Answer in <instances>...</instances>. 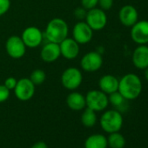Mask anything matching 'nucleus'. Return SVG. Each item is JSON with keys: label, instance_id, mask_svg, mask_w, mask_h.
Listing matches in <instances>:
<instances>
[{"label": "nucleus", "instance_id": "nucleus-1", "mask_svg": "<svg viewBox=\"0 0 148 148\" xmlns=\"http://www.w3.org/2000/svg\"><path fill=\"white\" fill-rule=\"evenodd\" d=\"M142 88L140 78L134 73H127L119 79L118 92L126 100H134L140 95Z\"/></svg>", "mask_w": 148, "mask_h": 148}, {"label": "nucleus", "instance_id": "nucleus-2", "mask_svg": "<svg viewBox=\"0 0 148 148\" xmlns=\"http://www.w3.org/2000/svg\"><path fill=\"white\" fill-rule=\"evenodd\" d=\"M69 35V26L65 20L55 18L50 20L45 27L44 38L48 42L59 44Z\"/></svg>", "mask_w": 148, "mask_h": 148}, {"label": "nucleus", "instance_id": "nucleus-3", "mask_svg": "<svg viewBox=\"0 0 148 148\" xmlns=\"http://www.w3.org/2000/svg\"><path fill=\"white\" fill-rule=\"evenodd\" d=\"M100 126L108 133L119 132L123 125V117L118 110L106 111L100 117Z\"/></svg>", "mask_w": 148, "mask_h": 148}, {"label": "nucleus", "instance_id": "nucleus-4", "mask_svg": "<svg viewBox=\"0 0 148 148\" xmlns=\"http://www.w3.org/2000/svg\"><path fill=\"white\" fill-rule=\"evenodd\" d=\"M60 80L62 86L65 89L69 91H75L81 86L83 82L82 71L77 67H68L63 71Z\"/></svg>", "mask_w": 148, "mask_h": 148}, {"label": "nucleus", "instance_id": "nucleus-5", "mask_svg": "<svg viewBox=\"0 0 148 148\" xmlns=\"http://www.w3.org/2000/svg\"><path fill=\"white\" fill-rule=\"evenodd\" d=\"M85 97L86 107L93 110L96 112L104 111L109 105L108 95L100 90H91Z\"/></svg>", "mask_w": 148, "mask_h": 148}, {"label": "nucleus", "instance_id": "nucleus-6", "mask_svg": "<svg viewBox=\"0 0 148 148\" xmlns=\"http://www.w3.org/2000/svg\"><path fill=\"white\" fill-rule=\"evenodd\" d=\"M85 20L93 32L101 31L107 25V16L106 12L98 7L87 11Z\"/></svg>", "mask_w": 148, "mask_h": 148}, {"label": "nucleus", "instance_id": "nucleus-7", "mask_svg": "<svg viewBox=\"0 0 148 148\" xmlns=\"http://www.w3.org/2000/svg\"><path fill=\"white\" fill-rule=\"evenodd\" d=\"M26 48L20 36L12 35L9 37L5 42V51L13 59L22 58L26 52Z\"/></svg>", "mask_w": 148, "mask_h": 148}, {"label": "nucleus", "instance_id": "nucleus-8", "mask_svg": "<svg viewBox=\"0 0 148 148\" xmlns=\"http://www.w3.org/2000/svg\"><path fill=\"white\" fill-rule=\"evenodd\" d=\"M13 91L16 98L18 100L25 102L33 98L36 91V86L30 80L29 78H22L18 80Z\"/></svg>", "mask_w": 148, "mask_h": 148}, {"label": "nucleus", "instance_id": "nucleus-9", "mask_svg": "<svg viewBox=\"0 0 148 148\" xmlns=\"http://www.w3.org/2000/svg\"><path fill=\"white\" fill-rule=\"evenodd\" d=\"M22 40L27 48H37L44 41V33L42 31L36 26H28L26 27L20 36Z\"/></svg>", "mask_w": 148, "mask_h": 148}, {"label": "nucleus", "instance_id": "nucleus-10", "mask_svg": "<svg viewBox=\"0 0 148 148\" xmlns=\"http://www.w3.org/2000/svg\"><path fill=\"white\" fill-rule=\"evenodd\" d=\"M93 31L86 21H79L72 28V38L79 45H86L91 42Z\"/></svg>", "mask_w": 148, "mask_h": 148}, {"label": "nucleus", "instance_id": "nucleus-11", "mask_svg": "<svg viewBox=\"0 0 148 148\" xmlns=\"http://www.w3.org/2000/svg\"><path fill=\"white\" fill-rule=\"evenodd\" d=\"M103 65L102 55L98 51H89L80 59L81 69L86 72H95Z\"/></svg>", "mask_w": 148, "mask_h": 148}, {"label": "nucleus", "instance_id": "nucleus-12", "mask_svg": "<svg viewBox=\"0 0 148 148\" xmlns=\"http://www.w3.org/2000/svg\"><path fill=\"white\" fill-rule=\"evenodd\" d=\"M61 56L65 59L73 60L78 58L80 52V45L78 44L72 38L67 37L59 44Z\"/></svg>", "mask_w": 148, "mask_h": 148}, {"label": "nucleus", "instance_id": "nucleus-13", "mask_svg": "<svg viewBox=\"0 0 148 148\" xmlns=\"http://www.w3.org/2000/svg\"><path fill=\"white\" fill-rule=\"evenodd\" d=\"M131 38L137 45H147L148 44V21L141 20L138 21L132 26Z\"/></svg>", "mask_w": 148, "mask_h": 148}, {"label": "nucleus", "instance_id": "nucleus-14", "mask_svg": "<svg viewBox=\"0 0 148 148\" xmlns=\"http://www.w3.org/2000/svg\"><path fill=\"white\" fill-rule=\"evenodd\" d=\"M119 18L120 23L126 27H132L138 20V13L137 9L131 5H126L121 7L119 12Z\"/></svg>", "mask_w": 148, "mask_h": 148}, {"label": "nucleus", "instance_id": "nucleus-15", "mask_svg": "<svg viewBox=\"0 0 148 148\" xmlns=\"http://www.w3.org/2000/svg\"><path fill=\"white\" fill-rule=\"evenodd\" d=\"M61 56L59 45L52 42H48L44 45L40 51V58L45 63H53Z\"/></svg>", "mask_w": 148, "mask_h": 148}, {"label": "nucleus", "instance_id": "nucleus-16", "mask_svg": "<svg viewBox=\"0 0 148 148\" xmlns=\"http://www.w3.org/2000/svg\"><path fill=\"white\" fill-rule=\"evenodd\" d=\"M132 64L140 70L148 67V46L146 45H139L132 53Z\"/></svg>", "mask_w": 148, "mask_h": 148}, {"label": "nucleus", "instance_id": "nucleus-17", "mask_svg": "<svg viewBox=\"0 0 148 148\" xmlns=\"http://www.w3.org/2000/svg\"><path fill=\"white\" fill-rule=\"evenodd\" d=\"M119 79H118L115 76L112 75V74L103 75L99 80V90L107 95L114 92H117L119 88Z\"/></svg>", "mask_w": 148, "mask_h": 148}, {"label": "nucleus", "instance_id": "nucleus-18", "mask_svg": "<svg viewBox=\"0 0 148 148\" xmlns=\"http://www.w3.org/2000/svg\"><path fill=\"white\" fill-rule=\"evenodd\" d=\"M66 105L72 111H83L86 107V97L79 92H71L66 97Z\"/></svg>", "mask_w": 148, "mask_h": 148}, {"label": "nucleus", "instance_id": "nucleus-19", "mask_svg": "<svg viewBox=\"0 0 148 148\" xmlns=\"http://www.w3.org/2000/svg\"><path fill=\"white\" fill-rule=\"evenodd\" d=\"M85 148H107V138L103 134H92L85 141Z\"/></svg>", "mask_w": 148, "mask_h": 148}, {"label": "nucleus", "instance_id": "nucleus-20", "mask_svg": "<svg viewBox=\"0 0 148 148\" xmlns=\"http://www.w3.org/2000/svg\"><path fill=\"white\" fill-rule=\"evenodd\" d=\"M81 123L86 127H92L97 123V114L93 110L86 107L81 114Z\"/></svg>", "mask_w": 148, "mask_h": 148}, {"label": "nucleus", "instance_id": "nucleus-21", "mask_svg": "<svg viewBox=\"0 0 148 148\" xmlns=\"http://www.w3.org/2000/svg\"><path fill=\"white\" fill-rule=\"evenodd\" d=\"M107 144L111 148H124L125 145V139L121 133L116 132L110 133L107 138Z\"/></svg>", "mask_w": 148, "mask_h": 148}, {"label": "nucleus", "instance_id": "nucleus-22", "mask_svg": "<svg viewBox=\"0 0 148 148\" xmlns=\"http://www.w3.org/2000/svg\"><path fill=\"white\" fill-rule=\"evenodd\" d=\"M29 79L35 85V86H40L45 81L46 74H45V71H43L42 69H35L32 71Z\"/></svg>", "mask_w": 148, "mask_h": 148}, {"label": "nucleus", "instance_id": "nucleus-23", "mask_svg": "<svg viewBox=\"0 0 148 148\" xmlns=\"http://www.w3.org/2000/svg\"><path fill=\"white\" fill-rule=\"evenodd\" d=\"M108 100H109V104H111L112 106L119 109L118 111H119V109L123 107V106L125 104V101H126V99L118 91L109 94Z\"/></svg>", "mask_w": 148, "mask_h": 148}, {"label": "nucleus", "instance_id": "nucleus-24", "mask_svg": "<svg viewBox=\"0 0 148 148\" xmlns=\"http://www.w3.org/2000/svg\"><path fill=\"white\" fill-rule=\"evenodd\" d=\"M86 13H87V11L85 8H83L82 6L77 7L73 12L74 18H75L76 19H78L79 21H84L86 19Z\"/></svg>", "mask_w": 148, "mask_h": 148}, {"label": "nucleus", "instance_id": "nucleus-25", "mask_svg": "<svg viewBox=\"0 0 148 148\" xmlns=\"http://www.w3.org/2000/svg\"><path fill=\"white\" fill-rule=\"evenodd\" d=\"M11 8V0H0V17L8 12Z\"/></svg>", "mask_w": 148, "mask_h": 148}, {"label": "nucleus", "instance_id": "nucleus-26", "mask_svg": "<svg viewBox=\"0 0 148 148\" xmlns=\"http://www.w3.org/2000/svg\"><path fill=\"white\" fill-rule=\"evenodd\" d=\"M80 1H81V6L85 8L86 11L97 7L99 3V0H80Z\"/></svg>", "mask_w": 148, "mask_h": 148}, {"label": "nucleus", "instance_id": "nucleus-27", "mask_svg": "<svg viewBox=\"0 0 148 148\" xmlns=\"http://www.w3.org/2000/svg\"><path fill=\"white\" fill-rule=\"evenodd\" d=\"M11 91L8 90L4 85H0V103H4L10 98Z\"/></svg>", "mask_w": 148, "mask_h": 148}, {"label": "nucleus", "instance_id": "nucleus-28", "mask_svg": "<svg viewBox=\"0 0 148 148\" xmlns=\"http://www.w3.org/2000/svg\"><path fill=\"white\" fill-rule=\"evenodd\" d=\"M98 5L101 10L105 12L109 11L113 6V0H99Z\"/></svg>", "mask_w": 148, "mask_h": 148}, {"label": "nucleus", "instance_id": "nucleus-29", "mask_svg": "<svg viewBox=\"0 0 148 148\" xmlns=\"http://www.w3.org/2000/svg\"><path fill=\"white\" fill-rule=\"evenodd\" d=\"M17 82L18 80L14 78V77H9L7 78L5 80V83H4V86L10 91L12 90H14L16 85H17Z\"/></svg>", "mask_w": 148, "mask_h": 148}, {"label": "nucleus", "instance_id": "nucleus-30", "mask_svg": "<svg viewBox=\"0 0 148 148\" xmlns=\"http://www.w3.org/2000/svg\"><path fill=\"white\" fill-rule=\"evenodd\" d=\"M31 148H48V145L44 141H38L32 145Z\"/></svg>", "mask_w": 148, "mask_h": 148}, {"label": "nucleus", "instance_id": "nucleus-31", "mask_svg": "<svg viewBox=\"0 0 148 148\" xmlns=\"http://www.w3.org/2000/svg\"><path fill=\"white\" fill-rule=\"evenodd\" d=\"M144 77H145V80L148 82V67L144 70Z\"/></svg>", "mask_w": 148, "mask_h": 148}]
</instances>
